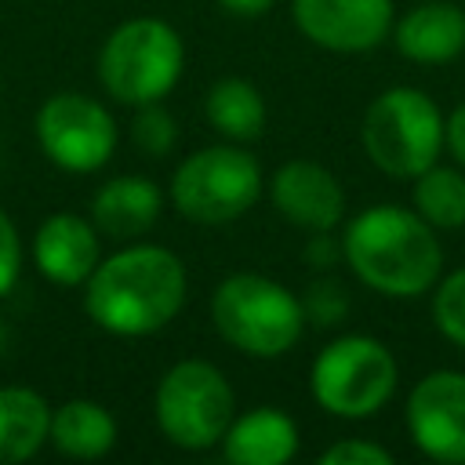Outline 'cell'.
Instances as JSON below:
<instances>
[{"instance_id":"obj_1","label":"cell","mask_w":465,"mask_h":465,"mask_svg":"<svg viewBox=\"0 0 465 465\" xmlns=\"http://www.w3.org/2000/svg\"><path fill=\"white\" fill-rule=\"evenodd\" d=\"M185 302V269L160 243H134L98 262L87 276V316L124 338H142L174 320Z\"/></svg>"},{"instance_id":"obj_2","label":"cell","mask_w":465,"mask_h":465,"mask_svg":"<svg viewBox=\"0 0 465 465\" xmlns=\"http://www.w3.org/2000/svg\"><path fill=\"white\" fill-rule=\"evenodd\" d=\"M349 269L378 294L418 298L443 269V251L432 225L407 207L378 203L360 211L341 240Z\"/></svg>"},{"instance_id":"obj_3","label":"cell","mask_w":465,"mask_h":465,"mask_svg":"<svg viewBox=\"0 0 465 465\" xmlns=\"http://www.w3.org/2000/svg\"><path fill=\"white\" fill-rule=\"evenodd\" d=\"M211 316L218 334L258 360L283 356L305 327L302 302L276 280L258 272H232L214 287Z\"/></svg>"},{"instance_id":"obj_4","label":"cell","mask_w":465,"mask_h":465,"mask_svg":"<svg viewBox=\"0 0 465 465\" xmlns=\"http://www.w3.org/2000/svg\"><path fill=\"white\" fill-rule=\"evenodd\" d=\"M443 113L414 87L381 91L363 113V149L371 163L392 178H418L443 149Z\"/></svg>"},{"instance_id":"obj_5","label":"cell","mask_w":465,"mask_h":465,"mask_svg":"<svg viewBox=\"0 0 465 465\" xmlns=\"http://www.w3.org/2000/svg\"><path fill=\"white\" fill-rule=\"evenodd\" d=\"M182 36L160 18L116 25L98 54L102 87L124 105L160 102L182 76Z\"/></svg>"},{"instance_id":"obj_6","label":"cell","mask_w":465,"mask_h":465,"mask_svg":"<svg viewBox=\"0 0 465 465\" xmlns=\"http://www.w3.org/2000/svg\"><path fill=\"white\" fill-rule=\"evenodd\" d=\"M309 385L327 414L371 418L396 392V360L378 338L345 334L312 360Z\"/></svg>"},{"instance_id":"obj_7","label":"cell","mask_w":465,"mask_h":465,"mask_svg":"<svg viewBox=\"0 0 465 465\" xmlns=\"http://www.w3.org/2000/svg\"><path fill=\"white\" fill-rule=\"evenodd\" d=\"M232 407L236 400L225 374L207 360H182L156 385V425L174 447L185 450L222 443Z\"/></svg>"},{"instance_id":"obj_8","label":"cell","mask_w":465,"mask_h":465,"mask_svg":"<svg viewBox=\"0 0 465 465\" xmlns=\"http://www.w3.org/2000/svg\"><path fill=\"white\" fill-rule=\"evenodd\" d=\"M258 193H262L258 160L236 145H211L193 153L171 182L174 207L200 225H222L240 218L243 211H251Z\"/></svg>"},{"instance_id":"obj_9","label":"cell","mask_w":465,"mask_h":465,"mask_svg":"<svg viewBox=\"0 0 465 465\" xmlns=\"http://www.w3.org/2000/svg\"><path fill=\"white\" fill-rule=\"evenodd\" d=\"M36 138L47 160L65 171H98L116 145L109 109L87 94H54L36 113Z\"/></svg>"},{"instance_id":"obj_10","label":"cell","mask_w":465,"mask_h":465,"mask_svg":"<svg viewBox=\"0 0 465 465\" xmlns=\"http://www.w3.org/2000/svg\"><path fill=\"white\" fill-rule=\"evenodd\" d=\"M407 429L421 454L465 465V374L432 371L407 400Z\"/></svg>"},{"instance_id":"obj_11","label":"cell","mask_w":465,"mask_h":465,"mask_svg":"<svg viewBox=\"0 0 465 465\" xmlns=\"http://www.w3.org/2000/svg\"><path fill=\"white\" fill-rule=\"evenodd\" d=\"M294 22L327 51H371L392 29V0H294Z\"/></svg>"},{"instance_id":"obj_12","label":"cell","mask_w":465,"mask_h":465,"mask_svg":"<svg viewBox=\"0 0 465 465\" xmlns=\"http://www.w3.org/2000/svg\"><path fill=\"white\" fill-rule=\"evenodd\" d=\"M272 203L276 211L309 229V232H331L345 214V193L338 178L312 160H291L272 174Z\"/></svg>"},{"instance_id":"obj_13","label":"cell","mask_w":465,"mask_h":465,"mask_svg":"<svg viewBox=\"0 0 465 465\" xmlns=\"http://www.w3.org/2000/svg\"><path fill=\"white\" fill-rule=\"evenodd\" d=\"M33 258L51 283L76 287L98 265V236L80 214H51L33 236Z\"/></svg>"},{"instance_id":"obj_14","label":"cell","mask_w":465,"mask_h":465,"mask_svg":"<svg viewBox=\"0 0 465 465\" xmlns=\"http://www.w3.org/2000/svg\"><path fill=\"white\" fill-rule=\"evenodd\" d=\"M396 47L418 65H447L465 51V11L450 0H429L396 22Z\"/></svg>"},{"instance_id":"obj_15","label":"cell","mask_w":465,"mask_h":465,"mask_svg":"<svg viewBox=\"0 0 465 465\" xmlns=\"http://www.w3.org/2000/svg\"><path fill=\"white\" fill-rule=\"evenodd\" d=\"M298 450V429L283 411L258 407L229 421L222 454L232 465H283Z\"/></svg>"},{"instance_id":"obj_16","label":"cell","mask_w":465,"mask_h":465,"mask_svg":"<svg viewBox=\"0 0 465 465\" xmlns=\"http://www.w3.org/2000/svg\"><path fill=\"white\" fill-rule=\"evenodd\" d=\"M160 189L145 178H109L94 203H91V214H94V225L113 236V240H138L142 232L153 229V222L160 218Z\"/></svg>"},{"instance_id":"obj_17","label":"cell","mask_w":465,"mask_h":465,"mask_svg":"<svg viewBox=\"0 0 465 465\" xmlns=\"http://www.w3.org/2000/svg\"><path fill=\"white\" fill-rule=\"evenodd\" d=\"M51 432V407L40 392L7 385L0 389V465L25 461Z\"/></svg>"},{"instance_id":"obj_18","label":"cell","mask_w":465,"mask_h":465,"mask_svg":"<svg viewBox=\"0 0 465 465\" xmlns=\"http://www.w3.org/2000/svg\"><path fill=\"white\" fill-rule=\"evenodd\" d=\"M47 440L69 454V458H102L116 443V421L113 414L94 400H69L58 411H51V432Z\"/></svg>"},{"instance_id":"obj_19","label":"cell","mask_w":465,"mask_h":465,"mask_svg":"<svg viewBox=\"0 0 465 465\" xmlns=\"http://www.w3.org/2000/svg\"><path fill=\"white\" fill-rule=\"evenodd\" d=\"M207 120L214 124V131H222L232 142H251L262 134L265 127V102L258 94V87L243 76H225L207 91Z\"/></svg>"},{"instance_id":"obj_20","label":"cell","mask_w":465,"mask_h":465,"mask_svg":"<svg viewBox=\"0 0 465 465\" xmlns=\"http://www.w3.org/2000/svg\"><path fill=\"white\" fill-rule=\"evenodd\" d=\"M414 211L432 229H461L465 225V174L458 167H425L414 178Z\"/></svg>"},{"instance_id":"obj_21","label":"cell","mask_w":465,"mask_h":465,"mask_svg":"<svg viewBox=\"0 0 465 465\" xmlns=\"http://www.w3.org/2000/svg\"><path fill=\"white\" fill-rule=\"evenodd\" d=\"M432 320L447 341L465 349V269H454L450 276L440 280L432 298Z\"/></svg>"},{"instance_id":"obj_22","label":"cell","mask_w":465,"mask_h":465,"mask_svg":"<svg viewBox=\"0 0 465 465\" xmlns=\"http://www.w3.org/2000/svg\"><path fill=\"white\" fill-rule=\"evenodd\" d=\"M178 138V127L171 120L167 109H160L156 102H145L138 105V116H134V142L142 153L149 156H163Z\"/></svg>"},{"instance_id":"obj_23","label":"cell","mask_w":465,"mask_h":465,"mask_svg":"<svg viewBox=\"0 0 465 465\" xmlns=\"http://www.w3.org/2000/svg\"><path fill=\"white\" fill-rule=\"evenodd\" d=\"M302 309H305V316H312L316 323L331 327V323H338V320L345 316L349 298H345L341 283H334V280H316V283L309 287V298H305Z\"/></svg>"},{"instance_id":"obj_24","label":"cell","mask_w":465,"mask_h":465,"mask_svg":"<svg viewBox=\"0 0 465 465\" xmlns=\"http://www.w3.org/2000/svg\"><path fill=\"white\" fill-rule=\"evenodd\" d=\"M323 465H392V454L371 440H338L320 454Z\"/></svg>"},{"instance_id":"obj_25","label":"cell","mask_w":465,"mask_h":465,"mask_svg":"<svg viewBox=\"0 0 465 465\" xmlns=\"http://www.w3.org/2000/svg\"><path fill=\"white\" fill-rule=\"evenodd\" d=\"M18 272H22V240L15 222L0 211V298L18 283Z\"/></svg>"},{"instance_id":"obj_26","label":"cell","mask_w":465,"mask_h":465,"mask_svg":"<svg viewBox=\"0 0 465 465\" xmlns=\"http://www.w3.org/2000/svg\"><path fill=\"white\" fill-rule=\"evenodd\" d=\"M443 145H447L450 156L465 167V102L450 113V120H447V127H443Z\"/></svg>"},{"instance_id":"obj_27","label":"cell","mask_w":465,"mask_h":465,"mask_svg":"<svg viewBox=\"0 0 465 465\" xmlns=\"http://www.w3.org/2000/svg\"><path fill=\"white\" fill-rule=\"evenodd\" d=\"M309 258H312V265H331V262H334V247H331L327 232H312V243H309Z\"/></svg>"},{"instance_id":"obj_28","label":"cell","mask_w":465,"mask_h":465,"mask_svg":"<svg viewBox=\"0 0 465 465\" xmlns=\"http://www.w3.org/2000/svg\"><path fill=\"white\" fill-rule=\"evenodd\" d=\"M225 11H232V15H262V11H269L276 0H218Z\"/></svg>"},{"instance_id":"obj_29","label":"cell","mask_w":465,"mask_h":465,"mask_svg":"<svg viewBox=\"0 0 465 465\" xmlns=\"http://www.w3.org/2000/svg\"><path fill=\"white\" fill-rule=\"evenodd\" d=\"M4 352H7V323L0 320V356H4Z\"/></svg>"}]
</instances>
